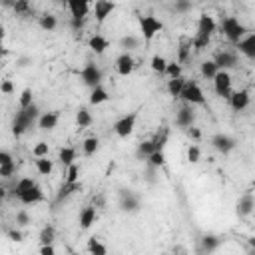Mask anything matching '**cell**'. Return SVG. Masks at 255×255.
<instances>
[{
  "instance_id": "6da1fadb",
  "label": "cell",
  "mask_w": 255,
  "mask_h": 255,
  "mask_svg": "<svg viewBox=\"0 0 255 255\" xmlns=\"http://www.w3.org/2000/svg\"><path fill=\"white\" fill-rule=\"evenodd\" d=\"M38 116H40V110H38V106L32 102L28 108H20V112L16 114V118H14V122H12V133L16 135V137H20L36 120H38Z\"/></svg>"
},
{
  "instance_id": "7a4b0ae2",
  "label": "cell",
  "mask_w": 255,
  "mask_h": 255,
  "mask_svg": "<svg viewBox=\"0 0 255 255\" xmlns=\"http://www.w3.org/2000/svg\"><path fill=\"white\" fill-rule=\"evenodd\" d=\"M179 100H183L189 106H205L207 104L205 94H203L201 86L195 80H189V82L185 80V84L181 88V94H179Z\"/></svg>"
},
{
  "instance_id": "3957f363",
  "label": "cell",
  "mask_w": 255,
  "mask_h": 255,
  "mask_svg": "<svg viewBox=\"0 0 255 255\" xmlns=\"http://www.w3.org/2000/svg\"><path fill=\"white\" fill-rule=\"evenodd\" d=\"M137 22H139V32H141L143 42H151L163 30V22L157 20L153 14H143V16H139Z\"/></svg>"
},
{
  "instance_id": "277c9868",
  "label": "cell",
  "mask_w": 255,
  "mask_h": 255,
  "mask_svg": "<svg viewBox=\"0 0 255 255\" xmlns=\"http://www.w3.org/2000/svg\"><path fill=\"white\" fill-rule=\"evenodd\" d=\"M221 32L225 34V38H227L231 44H237V42L247 34V28H245L235 16H227V18H223V22H221Z\"/></svg>"
},
{
  "instance_id": "5b68a950",
  "label": "cell",
  "mask_w": 255,
  "mask_h": 255,
  "mask_svg": "<svg viewBox=\"0 0 255 255\" xmlns=\"http://www.w3.org/2000/svg\"><path fill=\"white\" fill-rule=\"evenodd\" d=\"M213 80V90H215V94L217 96H221V98H229L231 96V74L227 72V70H217V74L211 78Z\"/></svg>"
},
{
  "instance_id": "8992f818",
  "label": "cell",
  "mask_w": 255,
  "mask_h": 255,
  "mask_svg": "<svg viewBox=\"0 0 255 255\" xmlns=\"http://www.w3.org/2000/svg\"><path fill=\"white\" fill-rule=\"evenodd\" d=\"M135 122H137V110H133V112H129V114H126V116H122V118L114 124L116 135H120V137L131 135V131H133V128H135Z\"/></svg>"
},
{
  "instance_id": "52a82bcc",
  "label": "cell",
  "mask_w": 255,
  "mask_h": 255,
  "mask_svg": "<svg viewBox=\"0 0 255 255\" xmlns=\"http://www.w3.org/2000/svg\"><path fill=\"white\" fill-rule=\"evenodd\" d=\"M139 207H141V201L131 189H120V209L122 211L135 213V211H139Z\"/></svg>"
},
{
  "instance_id": "ba28073f",
  "label": "cell",
  "mask_w": 255,
  "mask_h": 255,
  "mask_svg": "<svg viewBox=\"0 0 255 255\" xmlns=\"http://www.w3.org/2000/svg\"><path fill=\"white\" fill-rule=\"evenodd\" d=\"M80 78H82V82L92 90V88H96V86L102 84V70H100L96 64H86V66L82 68V72H80Z\"/></svg>"
},
{
  "instance_id": "9c48e42d",
  "label": "cell",
  "mask_w": 255,
  "mask_h": 255,
  "mask_svg": "<svg viewBox=\"0 0 255 255\" xmlns=\"http://www.w3.org/2000/svg\"><path fill=\"white\" fill-rule=\"evenodd\" d=\"M114 10H116L114 0H94V16L98 24H104Z\"/></svg>"
},
{
  "instance_id": "30bf717a",
  "label": "cell",
  "mask_w": 255,
  "mask_h": 255,
  "mask_svg": "<svg viewBox=\"0 0 255 255\" xmlns=\"http://www.w3.org/2000/svg\"><path fill=\"white\" fill-rule=\"evenodd\" d=\"M235 139L231 137V135H227V133H215L213 137H211V145L219 151V153H223V155H227L229 151H233L235 149Z\"/></svg>"
},
{
  "instance_id": "8fae6325",
  "label": "cell",
  "mask_w": 255,
  "mask_h": 255,
  "mask_svg": "<svg viewBox=\"0 0 255 255\" xmlns=\"http://www.w3.org/2000/svg\"><path fill=\"white\" fill-rule=\"evenodd\" d=\"M135 68V60L129 52H122L118 58H116V70L120 76H129Z\"/></svg>"
},
{
  "instance_id": "7c38bea8",
  "label": "cell",
  "mask_w": 255,
  "mask_h": 255,
  "mask_svg": "<svg viewBox=\"0 0 255 255\" xmlns=\"http://www.w3.org/2000/svg\"><path fill=\"white\" fill-rule=\"evenodd\" d=\"M229 100V106L233 108V112H243L247 106H249V90H237V92H231V96L227 98Z\"/></svg>"
},
{
  "instance_id": "4fadbf2b",
  "label": "cell",
  "mask_w": 255,
  "mask_h": 255,
  "mask_svg": "<svg viewBox=\"0 0 255 255\" xmlns=\"http://www.w3.org/2000/svg\"><path fill=\"white\" fill-rule=\"evenodd\" d=\"M18 199H20L24 205H34V203L44 201V191H42V187H40L38 183H34V185H32V187H28L24 193H20V195H18Z\"/></svg>"
},
{
  "instance_id": "5bb4252c",
  "label": "cell",
  "mask_w": 255,
  "mask_h": 255,
  "mask_svg": "<svg viewBox=\"0 0 255 255\" xmlns=\"http://www.w3.org/2000/svg\"><path fill=\"white\" fill-rule=\"evenodd\" d=\"M193 122H195V114H193V108L189 106V104H185L183 102V106L179 108V112H177V116H175V126H179V128H189V126H193Z\"/></svg>"
},
{
  "instance_id": "9a60e30c",
  "label": "cell",
  "mask_w": 255,
  "mask_h": 255,
  "mask_svg": "<svg viewBox=\"0 0 255 255\" xmlns=\"http://www.w3.org/2000/svg\"><path fill=\"white\" fill-rule=\"evenodd\" d=\"M66 6L72 14V18L76 20H86V16L90 14V4L84 0H66Z\"/></svg>"
},
{
  "instance_id": "2e32d148",
  "label": "cell",
  "mask_w": 255,
  "mask_h": 255,
  "mask_svg": "<svg viewBox=\"0 0 255 255\" xmlns=\"http://www.w3.org/2000/svg\"><path fill=\"white\" fill-rule=\"evenodd\" d=\"M253 207H255V199H253V193L251 191H245L239 201H237V215L239 217H247L253 213Z\"/></svg>"
},
{
  "instance_id": "e0dca14e",
  "label": "cell",
  "mask_w": 255,
  "mask_h": 255,
  "mask_svg": "<svg viewBox=\"0 0 255 255\" xmlns=\"http://www.w3.org/2000/svg\"><path fill=\"white\" fill-rule=\"evenodd\" d=\"M237 48H239V52L245 56V58H249V60H253L255 58V34H245L239 42H237Z\"/></svg>"
},
{
  "instance_id": "ac0fdd59",
  "label": "cell",
  "mask_w": 255,
  "mask_h": 255,
  "mask_svg": "<svg viewBox=\"0 0 255 255\" xmlns=\"http://www.w3.org/2000/svg\"><path fill=\"white\" fill-rule=\"evenodd\" d=\"M215 28H217V24H215L213 16L201 14L199 20H197V32L195 34H199V36H211L215 32Z\"/></svg>"
},
{
  "instance_id": "d6986e66",
  "label": "cell",
  "mask_w": 255,
  "mask_h": 255,
  "mask_svg": "<svg viewBox=\"0 0 255 255\" xmlns=\"http://www.w3.org/2000/svg\"><path fill=\"white\" fill-rule=\"evenodd\" d=\"M58 112H44V114H40L38 116V128L40 129H44V131H52L56 126H58Z\"/></svg>"
},
{
  "instance_id": "ffe728a7",
  "label": "cell",
  "mask_w": 255,
  "mask_h": 255,
  "mask_svg": "<svg viewBox=\"0 0 255 255\" xmlns=\"http://www.w3.org/2000/svg\"><path fill=\"white\" fill-rule=\"evenodd\" d=\"M213 62L217 64L219 70H229V68H235L237 66V56L233 52H219L213 58Z\"/></svg>"
},
{
  "instance_id": "44dd1931",
  "label": "cell",
  "mask_w": 255,
  "mask_h": 255,
  "mask_svg": "<svg viewBox=\"0 0 255 255\" xmlns=\"http://www.w3.org/2000/svg\"><path fill=\"white\" fill-rule=\"evenodd\" d=\"M88 48L94 52V54H98V56H102L108 48H110V42L104 38V36H100V34H94V36H90V40H88Z\"/></svg>"
},
{
  "instance_id": "7402d4cb",
  "label": "cell",
  "mask_w": 255,
  "mask_h": 255,
  "mask_svg": "<svg viewBox=\"0 0 255 255\" xmlns=\"http://www.w3.org/2000/svg\"><path fill=\"white\" fill-rule=\"evenodd\" d=\"M96 217H98L96 207H94V205H86V207L80 211V227H82V229H90V227L96 223Z\"/></svg>"
},
{
  "instance_id": "603a6c76",
  "label": "cell",
  "mask_w": 255,
  "mask_h": 255,
  "mask_svg": "<svg viewBox=\"0 0 255 255\" xmlns=\"http://www.w3.org/2000/svg\"><path fill=\"white\" fill-rule=\"evenodd\" d=\"M108 100H110V94H108V90L102 84L96 86V88H92V92H90V104L92 106H100V104H104Z\"/></svg>"
},
{
  "instance_id": "cb8c5ba5",
  "label": "cell",
  "mask_w": 255,
  "mask_h": 255,
  "mask_svg": "<svg viewBox=\"0 0 255 255\" xmlns=\"http://www.w3.org/2000/svg\"><path fill=\"white\" fill-rule=\"evenodd\" d=\"M167 139H169V128H167V126H161V128L155 131V135L151 137V143H153L155 149H163L165 143H167Z\"/></svg>"
},
{
  "instance_id": "d4e9b609",
  "label": "cell",
  "mask_w": 255,
  "mask_h": 255,
  "mask_svg": "<svg viewBox=\"0 0 255 255\" xmlns=\"http://www.w3.org/2000/svg\"><path fill=\"white\" fill-rule=\"evenodd\" d=\"M76 191H82V183H80V181H74V183H64V185L60 187L58 195H56V201H64L66 197L74 195Z\"/></svg>"
},
{
  "instance_id": "484cf974",
  "label": "cell",
  "mask_w": 255,
  "mask_h": 255,
  "mask_svg": "<svg viewBox=\"0 0 255 255\" xmlns=\"http://www.w3.org/2000/svg\"><path fill=\"white\" fill-rule=\"evenodd\" d=\"M191 38H179V50H177V62L179 64H183L187 58H189V54H191Z\"/></svg>"
},
{
  "instance_id": "4316f807",
  "label": "cell",
  "mask_w": 255,
  "mask_h": 255,
  "mask_svg": "<svg viewBox=\"0 0 255 255\" xmlns=\"http://www.w3.org/2000/svg\"><path fill=\"white\" fill-rule=\"evenodd\" d=\"M183 84H185V78H183V76L169 78V80H167V92H169V96H171V98H179Z\"/></svg>"
},
{
  "instance_id": "83f0119b",
  "label": "cell",
  "mask_w": 255,
  "mask_h": 255,
  "mask_svg": "<svg viewBox=\"0 0 255 255\" xmlns=\"http://www.w3.org/2000/svg\"><path fill=\"white\" fill-rule=\"evenodd\" d=\"M92 122H94V118H92V114L88 112V108H80L78 114H76V126H78L80 129H84V128L92 126Z\"/></svg>"
},
{
  "instance_id": "f1b7e54d",
  "label": "cell",
  "mask_w": 255,
  "mask_h": 255,
  "mask_svg": "<svg viewBox=\"0 0 255 255\" xmlns=\"http://www.w3.org/2000/svg\"><path fill=\"white\" fill-rule=\"evenodd\" d=\"M145 161H147V165L153 167V169L161 167V165L165 163V153H163V149H155V151H151V153L145 157Z\"/></svg>"
},
{
  "instance_id": "f546056e",
  "label": "cell",
  "mask_w": 255,
  "mask_h": 255,
  "mask_svg": "<svg viewBox=\"0 0 255 255\" xmlns=\"http://www.w3.org/2000/svg\"><path fill=\"white\" fill-rule=\"evenodd\" d=\"M36 169L40 175H50L54 169V163L52 159H48V155H42V157H36Z\"/></svg>"
},
{
  "instance_id": "4dcf8cb0",
  "label": "cell",
  "mask_w": 255,
  "mask_h": 255,
  "mask_svg": "<svg viewBox=\"0 0 255 255\" xmlns=\"http://www.w3.org/2000/svg\"><path fill=\"white\" fill-rule=\"evenodd\" d=\"M86 249H88L90 253H94V255H106V253H108V247H106L98 237H90Z\"/></svg>"
},
{
  "instance_id": "1f68e13d",
  "label": "cell",
  "mask_w": 255,
  "mask_h": 255,
  "mask_svg": "<svg viewBox=\"0 0 255 255\" xmlns=\"http://www.w3.org/2000/svg\"><path fill=\"white\" fill-rule=\"evenodd\" d=\"M217 64L213 62V60H205V62H201V66H199V72H201V76L203 78H207V80H211L215 74H217Z\"/></svg>"
},
{
  "instance_id": "d6a6232c",
  "label": "cell",
  "mask_w": 255,
  "mask_h": 255,
  "mask_svg": "<svg viewBox=\"0 0 255 255\" xmlns=\"http://www.w3.org/2000/svg\"><path fill=\"white\" fill-rule=\"evenodd\" d=\"M58 159L62 161V165H70V163H74V159H76V149L74 147H70V145H66V147H62L60 149V153H58Z\"/></svg>"
},
{
  "instance_id": "836d02e7",
  "label": "cell",
  "mask_w": 255,
  "mask_h": 255,
  "mask_svg": "<svg viewBox=\"0 0 255 255\" xmlns=\"http://www.w3.org/2000/svg\"><path fill=\"white\" fill-rule=\"evenodd\" d=\"M38 24H40V28H42V30L52 32V30H56L58 20H56V16H52V14H42V16H40V20H38Z\"/></svg>"
},
{
  "instance_id": "e575fe53",
  "label": "cell",
  "mask_w": 255,
  "mask_h": 255,
  "mask_svg": "<svg viewBox=\"0 0 255 255\" xmlns=\"http://www.w3.org/2000/svg\"><path fill=\"white\" fill-rule=\"evenodd\" d=\"M165 66H167V60L159 54H153L151 60H149V68L155 72V74H163L165 72Z\"/></svg>"
},
{
  "instance_id": "d590c367",
  "label": "cell",
  "mask_w": 255,
  "mask_h": 255,
  "mask_svg": "<svg viewBox=\"0 0 255 255\" xmlns=\"http://www.w3.org/2000/svg\"><path fill=\"white\" fill-rule=\"evenodd\" d=\"M98 147H100V139H98L96 135L86 137V139H84V143H82V149H84V153H86V155H94V153L98 151Z\"/></svg>"
},
{
  "instance_id": "8d00e7d4",
  "label": "cell",
  "mask_w": 255,
  "mask_h": 255,
  "mask_svg": "<svg viewBox=\"0 0 255 255\" xmlns=\"http://www.w3.org/2000/svg\"><path fill=\"white\" fill-rule=\"evenodd\" d=\"M219 243H221V239L217 235H205L201 239V249L207 251V253H211V251H215L219 247Z\"/></svg>"
},
{
  "instance_id": "74e56055",
  "label": "cell",
  "mask_w": 255,
  "mask_h": 255,
  "mask_svg": "<svg viewBox=\"0 0 255 255\" xmlns=\"http://www.w3.org/2000/svg\"><path fill=\"white\" fill-rule=\"evenodd\" d=\"M38 239H40V243H42V245L54 243V239H56V229H54L52 225H46V227H42V231H40Z\"/></svg>"
},
{
  "instance_id": "f35d334b",
  "label": "cell",
  "mask_w": 255,
  "mask_h": 255,
  "mask_svg": "<svg viewBox=\"0 0 255 255\" xmlns=\"http://www.w3.org/2000/svg\"><path fill=\"white\" fill-rule=\"evenodd\" d=\"M151 151H155V147H153V143H151V139H145V141H141V143H137V149H135V155L139 157V159H145Z\"/></svg>"
},
{
  "instance_id": "ab89813d",
  "label": "cell",
  "mask_w": 255,
  "mask_h": 255,
  "mask_svg": "<svg viewBox=\"0 0 255 255\" xmlns=\"http://www.w3.org/2000/svg\"><path fill=\"white\" fill-rule=\"evenodd\" d=\"M74 181H80V165L78 163H70L68 165L66 179H64V183H74Z\"/></svg>"
},
{
  "instance_id": "60d3db41",
  "label": "cell",
  "mask_w": 255,
  "mask_h": 255,
  "mask_svg": "<svg viewBox=\"0 0 255 255\" xmlns=\"http://www.w3.org/2000/svg\"><path fill=\"white\" fill-rule=\"evenodd\" d=\"M120 46L124 48V52L135 50V48L139 46V38H135V36H124V38L120 40Z\"/></svg>"
},
{
  "instance_id": "b9f144b4",
  "label": "cell",
  "mask_w": 255,
  "mask_h": 255,
  "mask_svg": "<svg viewBox=\"0 0 255 255\" xmlns=\"http://www.w3.org/2000/svg\"><path fill=\"white\" fill-rule=\"evenodd\" d=\"M36 181L32 179V177H22V179H18V183H16V187H14V195L18 197L20 193H24L28 187H32Z\"/></svg>"
},
{
  "instance_id": "7bdbcfd3",
  "label": "cell",
  "mask_w": 255,
  "mask_h": 255,
  "mask_svg": "<svg viewBox=\"0 0 255 255\" xmlns=\"http://www.w3.org/2000/svg\"><path fill=\"white\" fill-rule=\"evenodd\" d=\"M12 10H14L18 16H26V14H30V2H28V0H16V2L12 4Z\"/></svg>"
},
{
  "instance_id": "ee69618b",
  "label": "cell",
  "mask_w": 255,
  "mask_h": 255,
  "mask_svg": "<svg viewBox=\"0 0 255 255\" xmlns=\"http://www.w3.org/2000/svg\"><path fill=\"white\" fill-rule=\"evenodd\" d=\"M163 74H165L167 78H177V76H181V64H179V62H167Z\"/></svg>"
},
{
  "instance_id": "f6af8a7d",
  "label": "cell",
  "mask_w": 255,
  "mask_h": 255,
  "mask_svg": "<svg viewBox=\"0 0 255 255\" xmlns=\"http://www.w3.org/2000/svg\"><path fill=\"white\" fill-rule=\"evenodd\" d=\"M18 102H20V108H28V106L32 104V90H30V88H24V90L20 92Z\"/></svg>"
},
{
  "instance_id": "bcb514c9",
  "label": "cell",
  "mask_w": 255,
  "mask_h": 255,
  "mask_svg": "<svg viewBox=\"0 0 255 255\" xmlns=\"http://www.w3.org/2000/svg\"><path fill=\"white\" fill-rule=\"evenodd\" d=\"M187 159L191 161V163H197L199 159H201V149H199V145H189L187 147Z\"/></svg>"
},
{
  "instance_id": "7dc6e473",
  "label": "cell",
  "mask_w": 255,
  "mask_h": 255,
  "mask_svg": "<svg viewBox=\"0 0 255 255\" xmlns=\"http://www.w3.org/2000/svg\"><path fill=\"white\" fill-rule=\"evenodd\" d=\"M14 173H16V163L14 161H8V163L0 165V177H12Z\"/></svg>"
},
{
  "instance_id": "c3c4849f",
  "label": "cell",
  "mask_w": 255,
  "mask_h": 255,
  "mask_svg": "<svg viewBox=\"0 0 255 255\" xmlns=\"http://www.w3.org/2000/svg\"><path fill=\"white\" fill-rule=\"evenodd\" d=\"M191 0H175V4H173V10L177 12V14H185V12H189L191 10Z\"/></svg>"
},
{
  "instance_id": "681fc988",
  "label": "cell",
  "mask_w": 255,
  "mask_h": 255,
  "mask_svg": "<svg viewBox=\"0 0 255 255\" xmlns=\"http://www.w3.org/2000/svg\"><path fill=\"white\" fill-rule=\"evenodd\" d=\"M48 151H50V147H48V143H46V141H38V143L34 145V149H32V153H34L36 157L48 155Z\"/></svg>"
},
{
  "instance_id": "f907efd6",
  "label": "cell",
  "mask_w": 255,
  "mask_h": 255,
  "mask_svg": "<svg viewBox=\"0 0 255 255\" xmlns=\"http://www.w3.org/2000/svg\"><path fill=\"white\" fill-rule=\"evenodd\" d=\"M28 223H30V215H28L24 209H22V211H18V213H16V225H20V227H26Z\"/></svg>"
},
{
  "instance_id": "816d5d0a",
  "label": "cell",
  "mask_w": 255,
  "mask_h": 255,
  "mask_svg": "<svg viewBox=\"0 0 255 255\" xmlns=\"http://www.w3.org/2000/svg\"><path fill=\"white\" fill-rule=\"evenodd\" d=\"M0 92L6 94V96L14 94V84H12L10 80H2V82H0Z\"/></svg>"
},
{
  "instance_id": "f5cc1de1",
  "label": "cell",
  "mask_w": 255,
  "mask_h": 255,
  "mask_svg": "<svg viewBox=\"0 0 255 255\" xmlns=\"http://www.w3.org/2000/svg\"><path fill=\"white\" fill-rule=\"evenodd\" d=\"M22 237H24V235H22V231H20V229H10V231H8V239H10V241L20 243V241H22Z\"/></svg>"
},
{
  "instance_id": "db71d44e",
  "label": "cell",
  "mask_w": 255,
  "mask_h": 255,
  "mask_svg": "<svg viewBox=\"0 0 255 255\" xmlns=\"http://www.w3.org/2000/svg\"><path fill=\"white\" fill-rule=\"evenodd\" d=\"M8 161H14L12 153L6 151V149H0V165H2V163H8Z\"/></svg>"
},
{
  "instance_id": "11a10c76",
  "label": "cell",
  "mask_w": 255,
  "mask_h": 255,
  "mask_svg": "<svg viewBox=\"0 0 255 255\" xmlns=\"http://www.w3.org/2000/svg\"><path fill=\"white\" fill-rule=\"evenodd\" d=\"M185 131H187V135H189V137H193V139H199V137H201V131H199L197 128H193V126L185 128Z\"/></svg>"
},
{
  "instance_id": "9f6ffc18",
  "label": "cell",
  "mask_w": 255,
  "mask_h": 255,
  "mask_svg": "<svg viewBox=\"0 0 255 255\" xmlns=\"http://www.w3.org/2000/svg\"><path fill=\"white\" fill-rule=\"evenodd\" d=\"M40 253H42V255H54L56 249L52 247V243H48V245H42V247H40Z\"/></svg>"
},
{
  "instance_id": "6f0895ef",
  "label": "cell",
  "mask_w": 255,
  "mask_h": 255,
  "mask_svg": "<svg viewBox=\"0 0 255 255\" xmlns=\"http://www.w3.org/2000/svg\"><path fill=\"white\" fill-rule=\"evenodd\" d=\"M16 0H0V4L2 6H6V8H12V4H14Z\"/></svg>"
},
{
  "instance_id": "680465c9",
  "label": "cell",
  "mask_w": 255,
  "mask_h": 255,
  "mask_svg": "<svg viewBox=\"0 0 255 255\" xmlns=\"http://www.w3.org/2000/svg\"><path fill=\"white\" fill-rule=\"evenodd\" d=\"M2 42H4V28L0 26V56H2Z\"/></svg>"
},
{
  "instance_id": "91938a15",
  "label": "cell",
  "mask_w": 255,
  "mask_h": 255,
  "mask_svg": "<svg viewBox=\"0 0 255 255\" xmlns=\"http://www.w3.org/2000/svg\"><path fill=\"white\" fill-rule=\"evenodd\" d=\"M94 203H96V205H104V195H98V197L94 199Z\"/></svg>"
},
{
  "instance_id": "94428289",
  "label": "cell",
  "mask_w": 255,
  "mask_h": 255,
  "mask_svg": "<svg viewBox=\"0 0 255 255\" xmlns=\"http://www.w3.org/2000/svg\"><path fill=\"white\" fill-rule=\"evenodd\" d=\"M4 197V187H0V199Z\"/></svg>"
},
{
  "instance_id": "6125c7cd",
  "label": "cell",
  "mask_w": 255,
  "mask_h": 255,
  "mask_svg": "<svg viewBox=\"0 0 255 255\" xmlns=\"http://www.w3.org/2000/svg\"><path fill=\"white\" fill-rule=\"evenodd\" d=\"M84 2H88V4H92V2H94V0H84Z\"/></svg>"
}]
</instances>
